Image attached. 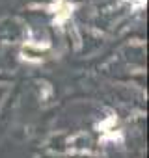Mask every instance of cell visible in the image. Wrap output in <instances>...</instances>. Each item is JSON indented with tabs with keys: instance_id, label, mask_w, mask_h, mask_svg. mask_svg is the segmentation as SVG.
Masks as SVG:
<instances>
[]
</instances>
